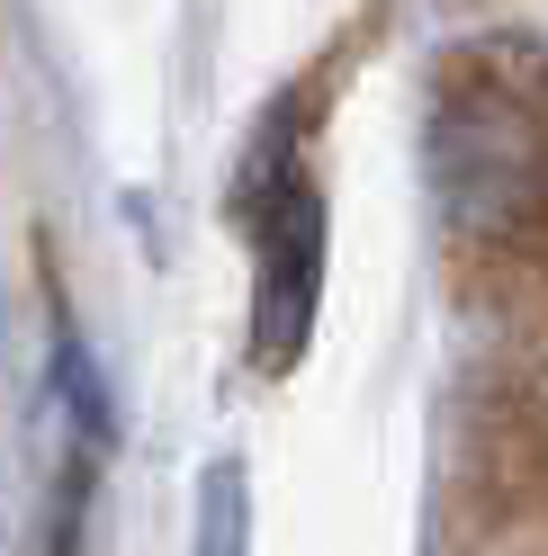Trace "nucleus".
I'll use <instances>...</instances> for the list:
<instances>
[{
  "label": "nucleus",
  "mask_w": 548,
  "mask_h": 556,
  "mask_svg": "<svg viewBox=\"0 0 548 556\" xmlns=\"http://www.w3.org/2000/svg\"><path fill=\"white\" fill-rule=\"evenodd\" d=\"M244 216H252V261H261V359L279 368L306 341V315H315V288H324V198H315V170H306L297 117H279L252 144Z\"/></svg>",
  "instance_id": "1"
}]
</instances>
